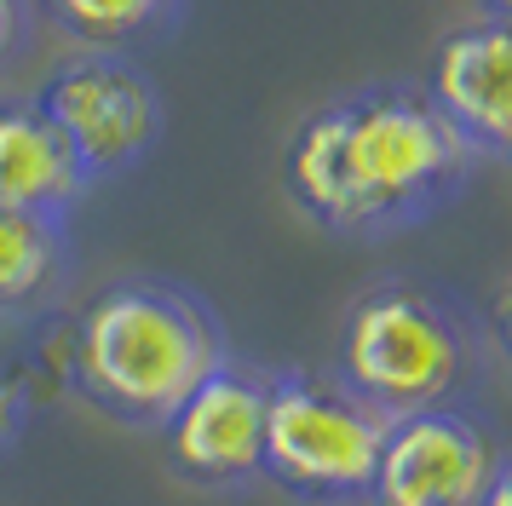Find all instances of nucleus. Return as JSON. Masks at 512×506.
<instances>
[{
	"label": "nucleus",
	"mask_w": 512,
	"mask_h": 506,
	"mask_svg": "<svg viewBox=\"0 0 512 506\" xmlns=\"http://www.w3.org/2000/svg\"><path fill=\"white\" fill-rule=\"evenodd\" d=\"M484 161L420 81H363L305 115L282 144V190L340 242L432 225Z\"/></svg>",
	"instance_id": "f257e3e1"
},
{
	"label": "nucleus",
	"mask_w": 512,
	"mask_h": 506,
	"mask_svg": "<svg viewBox=\"0 0 512 506\" xmlns=\"http://www.w3.org/2000/svg\"><path fill=\"white\" fill-rule=\"evenodd\" d=\"M225 357V322L202 294L167 276H116L70 322L64 386L127 432H162Z\"/></svg>",
	"instance_id": "f03ea898"
},
{
	"label": "nucleus",
	"mask_w": 512,
	"mask_h": 506,
	"mask_svg": "<svg viewBox=\"0 0 512 506\" xmlns=\"http://www.w3.org/2000/svg\"><path fill=\"white\" fill-rule=\"evenodd\" d=\"M328 374L386 420L472 409L489 380V328L432 276H380L346 305Z\"/></svg>",
	"instance_id": "7ed1b4c3"
},
{
	"label": "nucleus",
	"mask_w": 512,
	"mask_h": 506,
	"mask_svg": "<svg viewBox=\"0 0 512 506\" xmlns=\"http://www.w3.org/2000/svg\"><path fill=\"white\" fill-rule=\"evenodd\" d=\"M386 414L351 397L334 374L317 368H271L265 409V472L259 483L282 489L300 506H369Z\"/></svg>",
	"instance_id": "20e7f679"
},
{
	"label": "nucleus",
	"mask_w": 512,
	"mask_h": 506,
	"mask_svg": "<svg viewBox=\"0 0 512 506\" xmlns=\"http://www.w3.org/2000/svg\"><path fill=\"white\" fill-rule=\"evenodd\" d=\"M35 104L58 121V133L70 138L75 161L93 184L133 173L167 133V98L133 52L81 46L47 69Z\"/></svg>",
	"instance_id": "39448f33"
},
{
	"label": "nucleus",
	"mask_w": 512,
	"mask_h": 506,
	"mask_svg": "<svg viewBox=\"0 0 512 506\" xmlns=\"http://www.w3.org/2000/svg\"><path fill=\"white\" fill-rule=\"evenodd\" d=\"M265 409H271V368L231 351L156 432L173 478L208 495L254 489L265 472Z\"/></svg>",
	"instance_id": "423d86ee"
},
{
	"label": "nucleus",
	"mask_w": 512,
	"mask_h": 506,
	"mask_svg": "<svg viewBox=\"0 0 512 506\" xmlns=\"http://www.w3.org/2000/svg\"><path fill=\"white\" fill-rule=\"evenodd\" d=\"M507 460L478 409H426L386 426L369 506H484Z\"/></svg>",
	"instance_id": "0eeeda50"
},
{
	"label": "nucleus",
	"mask_w": 512,
	"mask_h": 506,
	"mask_svg": "<svg viewBox=\"0 0 512 506\" xmlns=\"http://www.w3.org/2000/svg\"><path fill=\"white\" fill-rule=\"evenodd\" d=\"M420 87L478 150V161L512 156V18L478 12L472 23L449 29Z\"/></svg>",
	"instance_id": "6e6552de"
},
{
	"label": "nucleus",
	"mask_w": 512,
	"mask_h": 506,
	"mask_svg": "<svg viewBox=\"0 0 512 506\" xmlns=\"http://www.w3.org/2000/svg\"><path fill=\"white\" fill-rule=\"evenodd\" d=\"M87 190H93V179L81 173L58 121L35 104V92L0 98V207L70 219Z\"/></svg>",
	"instance_id": "1a4fd4ad"
},
{
	"label": "nucleus",
	"mask_w": 512,
	"mask_h": 506,
	"mask_svg": "<svg viewBox=\"0 0 512 506\" xmlns=\"http://www.w3.org/2000/svg\"><path fill=\"white\" fill-rule=\"evenodd\" d=\"M75 282L70 219L0 207V322L29 328L47 322Z\"/></svg>",
	"instance_id": "9d476101"
},
{
	"label": "nucleus",
	"mask_w": 512,
	"mask_h": 506,
	"mask_svg": "<svg viewBox=\"0 0 512 506\" xmlns=\"http://www.w3.org/2000/svg\"><path fill=\"white\" fill-rule=\"evenodd\" d=\"M196 0H41V18L70 35L75 46L98 52H144L167 46L185 29Z\"/></svg>",
	"instance_id": "9b49d317"
},
{
	"label": "nucleus",
	"mask_w": 512,
	"mask_h": 506,
	"mask_svg": "<svg viewBox=\"0 0 512 506\" xmlns=\"http://www.w3.org/2000/svg\"><path fill=\"white\" fill-rule=\"evenodd\" d=\"M29 420H35V391H29V374L12 357H0V466L18 455Z\"/></svg>",
	"instance_id": "f8f14e48"
},
{
	"label": "nucleus",
	"mask_w": 512,
	"mask_h": 506,
	"mask_svg": "<svg viewBox=\"0 0 512 506\" xmlns=\"http://www.w3.org/2000/svg\"><path fill=\"white\" fill-rule=\"evenodd\" d=\"M29 35H35L29 0H0V75L18 69V58L29 52Z\"/></svg>",
	"instance_id": "ddd939ff"
},
{
	"label": "nucleus",
	"mask_w": 512,
	"mask_h": 506,
	"mask_svg": "<svg viewBox=\"0 0 512 506\" xmlns=\"http://www.w3.org/2000/svg\"><path fill=\"white\" fill-rule=\"evenodd\" d=\"M489 334H495V351L507 357L512 368V276L501 282V294H495V311H489Z\"/></svg>",
	"instance_id": "4468645a"
},
{
	"label": "nucleus",
	"mask_w": 512,
	"mask_h": 506,
	"mask_svg": "<svg viewBox=\"0 0 512 506\" xmlns=\"http://www.w3.org/2000/svg\"><path fill=\"white\" fill-rule=\"evenodd\" d=\"M484 506H512V455L501 460V472H495V483H489Z\"/></svg>",
	"instance_id": "2eb2a0df"
},
{
	"label": "nucleus",
	"mask_w": 512,
	"mask_h": 506,
	"mask_svg": "<svg viewBox=\"0 0 512 506\" xmlns=\"http://www.w3.org/2000/svg\"><path fill=\"white\" fill-rule=\"evenodd\" d=\"M478 12H495V18H512V0H478Z\"/></svg>",
	"instance_id": "dca6fc26"
},
{
	"label": "nucleus",
	"mask_w": 512,
	"mask_h": 506,
	"mask_svg": "<svg viewBox=\"0 0 512 506\" xmlns=\"http://www.w3.org/2000/svg\"><path fill=\"white\" fill-rule=\"evenodd\" d=\"M507 167H512V156H507Z\"/></svg>",
	"instance_id": "f3484780"
}]
</instances>
